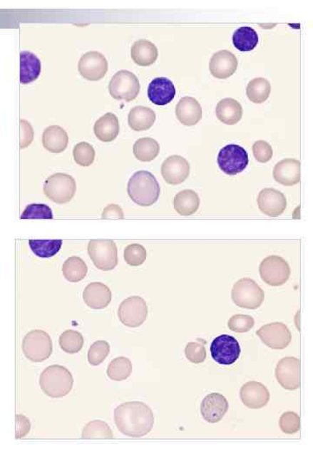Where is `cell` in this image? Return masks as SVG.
<instances>
[{
  "instance_id": "cell-41",
  "label": "cell",
  "mask_w": 313,
  "mask_h": 469,
  "mask_svg": "<svg viewBox=\"0 0 313 469\" xmlns=\"http://www.w3.org/2000/svg\"><path fill=\"white\" fill-rule=\"evenodd\" d=\"M146 258H148V252L141 244H130L125 249L124 259L126 264L133 267H138L144 264Z\"/></svg>"
},
{
  "instance_id": "cell-50",
  "label": "cell",
  "mask_w": 313,
  "mask_h": 469,
  "mask_svg": "<svg viewBox=\"0 0 313 469\" xmlns=\"http://www.w3.org/2000/svg\"><path fill=\"white\" fill-rule=\"evenodd\" d=\"M24 126V131H25V135L22 137L21 141V148H26V147L29 146L31 143L34 140V130L31 128V126L29 125V123L22 121Z\"/></svg>"
},
{
  "instance_id": "cell-48",
  "label": "cell",
  "mask_w": 313,
  "mask_h": 469,
  "mask_svg": "<svg viewBox=\"0 0 313 469\" xmlns=\"http://www.w3.org/2000/svg\"><path fill=\"white\" fill-rule=\"evenodd\" d=\"M31 431L30 420L23 415L16 416V439H21Z\"/></svg>"
},
{
  "instance_id": "cell-14",
  "label": "cell",
  "mask_w": 313,
  "mask_h": 469,
  "mask_svg": "<svg viewBox=\"0 0 313 469\" xmlns=\"http://www.w3.org/2000/svg\"><path fill=\"white\" fill-rule=\"evenodd\" d=\"M78 68L79 73L86 81H98L108 71V62L105 56L98 51H89L79 59Z\"/></svg>"
},
{
  "instance_id": "cell-3",
  "label": "cell",
  "mask_w": 313,
  "mask_h": 469,
  "mask_svg": "<svg viewBox=\"0 0 313 469\" xmlns=\"http://www.w3.org/2000/svg\"><path fill=\"white\" fill-rule=\"evenodd\" d=\"M74 379L68 368L61 365H51L43 369L39 376V386L46 396L62 398L73 391Z\"/></svg>"
},
{
  "instance_id": "cell-46",
  "label": "cell",
  "mask_w": 313,
  "mask_h": 469,
  "mask_svg": "<svg viewBox=\"0 0 313 469\" xmlns=\"http://www.w3.org/2000/svg\"><path fill=\"white\" fill-rule=\"evenodd\" d=\"M186 359L191 363L199 364L204 363L207 359V351L204 344L200 343V341L196 343H189L186 345L185 349Z\"/></svg>"
},
{
  "instance_id": "cell-26",
  "label": "cell",
  "mask_w": 313,
  "mask_h": 469,
  "mask_svg": "<svg viewBox=\"0 0 313 469\" xmlns=\"http://www.w3.org/2000/svg\"><path fill=\"white\" fill-rule=\"evenodd\" d=\"M95 136L101 141L110 143L118 136L120 130V121L116 115L108 113L103 115L94 125Z\"/></svg>"
},
{
  "instance_id": "cell-13",
  "label": "cell",
  "mask_w": 313,
  "mask_h": 469,
  "mask_svg": "<svg viewBox=\"0 0 313 469\" xmlns=\"http://www.w3.org/2000/svg\"><path fill=\"white\" fill-rule=\"evenodd\" d=\"M276 379L284 389L296 391L301 385V364L296 357L281 359L275 369Z\"/></svg>"
},
{
  "instance_id": "cell-35",
  "label": "cell",
  "mask_w": 313,
  "mask_h": 469,
  "mask_svg": "<svg viewBox=\"0 0 313 469\" xmlns=\"http://www.w3.org/2000/svg\"><path fill=\"white\" fill-rule=\"evenodd\" d=\"M271 94V83L265 78H256L247 87V96L255 104H263Z\"/></svg>"
},
{
  "instance_id": "cell-28",
  "label": "cell",
  "mask_w": 313,
  "mask_h": 469,
  "mask_svg": "<svg viewBox=\"0 0 313 469\" xmlns=\"http://www.w3.org/2000/svg\"><path fill=\"white\" fill-rule=\"evenodd\" d=\"M130 57L138 66H150L156 62L158 51L153 43L141 39L133 43L130 49Z\"/></svg>"
},
{
  "instance_id": "cell-34",
  "label": "cell",
  "mask_w": 313,
  "mask_h": 469,
  "mask_svg": "<svg viewBox=\"0 0 313 469\" xmlns=\"http://www.w3.org/2000/svg\"><path fill=\"white\" fill-rule=\"evenodd\" d=\"M62 272L70 283H78L86 277L88 268L82 258L71 257L63 264Z\"/></svg>"
},
{
  "instance_id": "cell-29",
  "label": "cell",
  "mask_w": 313,
  "mask_h": 469,
  "mask_svg": "<svg viewBox=\"0 0 313 469\" xmlns=\"http://www.w3.org/2000/svg\"><path fill=\"white\" fill-rule=\"evenodd\" d=\"M173 205L174 210L180 216H192L200 208V198L194 190H184L174 197Z\"/></svg>"
},
{
  "instance_id": "cell-36",
  "label": "cell",
  "mask_w": 313,
  "mask_h": 469,
  "mask_svg": "<svg viewBox=\"0 0 313 469\" xmlns=\"http://www.w3.org/2000/svg\"><path fill=\"white\" fill-rule=\"evenodd\" d=\"M132 371V361L128 357L118 356L111 361L108 368H107L106 373L109 379L120 381L128 379Z\"/></svg>"
},
{
  "instance_id": "cell-15",
  "label": "cell",
  "mask_w": 313,
  "mask_h": 469,
  "mask_svg": "<svg viewBox=\"0 0 313 469\" xmlns=\"http://www.w3.org/2000/svg\"><path fill=\"white\" fill-rule=\"evenodd\" d=\"M257 336L267 347L273 349H284L292 341L290 329L279 321L262 326L257 331Z\"/></svg>"
},
{
  "instance_id": "cell-12",
  "label": "cell",
  "mask_w": 313,
  "mask_h": 469,
  "mask_svg": "<svg viewBox=\"0 0 313 469\" xmlns=\"http://www.w3.org/2000/svg\"><path fill=\"white\" fill-rule=\"evenodd\" d=\"M240 354V345L235 337L221 335L212 341L211 355L212 359L220 365L235 364Z\"/></svg>"
},
{
  "instance_id": "cell-42",
  "label": "cell",
  "mask_w": 313,
  "mask_h": 469,
  "mask_svg": "<svg viewBox=\"0 0 313 469\" xmlns=\"http://www.w3.org/2000/svg\"><path fill=\"white\" fill-rule=\"evenodd\" d=\"M53 210L48 205L31 204L26 206L21 215V220H53Z\"/></svg>"
},
{
  "instance_id": "cell-10",
  "label": "cell",
  "mask_w": 313,
  "mask_h": 469,
  "mask_svg": "<svg viewBox=\"0 0 313 469\" xmlns=\"http://www.w3.org/2000/svg\"><path fill=\"white\" fill-rule=\"evenodd\" d=\"M260 274L265 284L279 287L290 278L291 268L283 257L269 256L260 262Z\"/></svg>"
},
{
  "instance_id": "cell-39",
  "label": "cell",
  "mask_w": 313,
  "mask_h": 469,
  "mask_svg": "<svg viewBox=\"0 0 313 469\" xmlns=\"http://www.w3.org/2000/svg\"><path fill=\"white\" fill-rule=\"evenodd\" d=\"M85 340L82 334L73 329H67L59 336L58 344L63 351L67 354H77L81 351Z\"/></svg>"
},
{
  "instance_id": "cell-32",
  "label": "cell",
  "mask_w": 313,
  "mask_h": 469,
  "mask_svg": "<svg viewBox=\"0 0 313 469\" xmlns=\"http://www.w3.org/2000/svg\"><path fill=\"white\" fill-rule=\"evenodd\" d=\"M232 43L235 48L243 53L255 50L259 43V35L253 28L242 26L232 35Z\"/></svg>"
},
{
  "instance_id": "cell-44",
  "label": "cell",
  "mask_w": 313,
  "mask_h": 469,
  "mask_svg": "<svg viewBox=\"0 0 313 469\" xmlns=\"http://www.w3.org/2000/svg\"><path fill=\"white\" fill-rule=\"evenodd\" d=\"M255 324V321L252 316L242 315V314L232 316L228 321V328L236 333L248 332L251 331Z\"/></svg>"
},
{
  "instance_id": "cell-19",
  "label": "cell",
  "mask_w": 313,
  "mask_h": 469,
  "mask_svg": "<svg viewBox=\"0 0 313 469\" xmlns=\"http://www.w3.org/2000/svg\"><path fill=\"white\" fill-rule=\"evenodd\" d=\"M229 403L227 398L219 393H212L205 397L200 405V413L209 423H219L227 414Z\"/></svg>"
},
{
  "instance_id": "cell-24",
  "label": "cell",
  "mask_w": 313,
  "mask_h": 469,
  "mask_svg": "<svg viewBox=\"0 0 313 469\" xmlns=\"http://www.w3.org/2000/svg\"><path fill=\"white\" fill-rule=\"evenodd\" d=\"M176 117L182 125H196L203 117V110L200 102L192 97L182 98L176 106Z\"/></svg>"
},
{
  "instance_id": "cell-17",
  "label": "cell",
  "mask_w": 313,
  "mask_h": 469,
  "mask_svg": "<svg viewBox=\"0 0 313 469\" xmlns=\"http://www.w3.org/2000/svg\"><path fill=\"white\" fill-rule=\"evenodd\" d=\"M257 202L260 212L271 217L281 216L287 207V197L279 190L273 188L261 190Z\"/></svg>"
},
{
  "instance_id": "cell-9",
  "label": "cell",
  "mask_w": 313,
  "mask_h": 469,
  "mask_svg": "<svg viewBox=\"0 0 313 469\" xmlns=\"http://www.w3.org/2000/svg\"><path fill=\"white\" fill-rule=\"evenodd\" d=\"M248 164V153L239 145H227L223 147L217 155V165L221 172L228 176H235L243 172Z\"/></svg>"
},
{
  "instance_id": "cell-25",
  "label": "cell",
  "mask_w": 313,
  "mask_h": 469,
  "mask_svg": "<svg viewBox=\"0 0 313 469\" xmlns=\"http://www.w3.org/2000/svg\"><path fill=\"white\" fill-rule=\"evenodd\" d=\"M42 142L43 148L51 153H61L68 146L69 137L66 130L58 125L47 127L43 130Z\"/></svg>"
},
{
  "instance_id": "cell-8",
  "label": "cell",
  "mask_w": 313,
  "mask_h": 469,
  "mask_svg": "<svg viewBox=\"0 0 313 469\" xmlns=\"http://www.w3.org/2000/svg\"><path fill=\"white\" fill-rule=\"evenodd\" d=\"M108 89L111 96L116 100L132 102L140 94V83L135 74L121 70L111 79Z\"/></svg>"
},
{
  "instance_id": "cell-45",
  "label": "cell",
  "mask_w": 313,
  "mask_h": 469,
  "mask_svg": "<svg viewBox=\"0 0 313 469\" xmlns=\"http://www.w3.org/2000/svg\"><path fill=\"white\" fill-rule=\"evenodd\" d=\"M279 427L284 434L292 435L300 429V417L295 412L288 411L280 416Z\"/></svg>"
},
{
  "instance_id": "cell-1",
  "label": "cell",
  "mask_w": 313,
  "mask_h": 469,
  "mask_svg": "<svg viewBox=\"0 0 313 469\" xmlns=\"http://www.w3.org/2000/svg\"><path fill=\"white\" fill-rule=\"evenodd\" d=\"M152 409L141 401H126L114 411V423L123 435L140 438L148 436L154 425Z\"/></svg>"
},
{
  "instance_id": "cell-23",
  "label": "cell",
  "mask_w": 313,
  "mask_h": 469,
  "mask_svg": "<svg viewBox=\"0 0 313 469\" xmlns=\"http://www.w3.org/2000/svg\"><path fill=\"white\" fill-rule=\"evenodd\" d=\"M112 290L102 283L89 284L83 292L86 304L93 309H106L112 302Z\"/></svg>"
},
{
  "instance_id": "cell-37",
  "label": "cell",
  "mask_w": 313,
  "mask_h": 469,
  "mask_svg": "<svg viewBox=\"0 0 313 469\" xmlns=\"http://www.w3.org/2000/svg\"><path fill=\"white\" fill-rule=\"evenodd\" d=\"M82 439H113V432L109 425L101 420L89 421L83 428Z\"/></svg>"
},
{
  "instance_id": "cell-5",
  "label": "cell",
  "mask_w": 313,
  "mask_h": 469,
  "mask_svg": "<svg viewBox=\"0 0 313 469\" xmlns=\"http://www.w3.org/2000/svg\"><path fill=\"white\" fill-rule=\"evenodd\" d=\"M43 190L50 200L58 205L66 204L76 193V181L68 174H53L46 178Z\"/></svg>"
},
{
  "instance_id": "cell-4",
  "label": "cell",
  "mask_w": 313,
  "mask_h": 469,
  "mask_svg": "<svg viewBox=\"0 0 313 469\" xmlns=\"http://www.w3.org/2000/svg\"><path fill=\"white\" fill-rule=\"evenodd\" d=\"M22 349L27 359L33 363H42L53 354V341L48 333L34 329L24 337Z\"/></svg>"
},
{
  "instance_id": "cell-6",
  "label": "cell",
  "mask_w": 313,
  "mask_h": 469,
  "mask_svg": "<svg viewBox=\"0 0 313 469\" xmlns=\"http://www.w3.org/2000/svg\"><path fill=\"white\" fill-rule=\"evenodd\" d=\"M232 299L240 308L257 309L264 303L265 293L255 280L242 278L233 286Z\"/></svg>"
},
{
  "instance_id": "cell-47",
  "label": "cell",
  "mask_w": 313,
  "mask_h": 469,
  "mask_svg": "<svg viewBox=\"0 0 313 469\" xmlns=\"http://www.w3.org/2000/svg\"><path fill=\"white\" fill-rule=\"evenodd\" d=\"M253 156L257 162L265 164L271 160L273 157V150L268 142L257 140L252 145Z\"/></svg>"
},
{
  "instance_id": "cell-30",
  "label": "cell",
  "mask_w": 313,
  "mask_h": 469,
  "mask_svg": "<svg viewBox=\"0 0 313 469\" xmlns=\"http://www.w3.org/2000/svg\"><path fill=\"white\" fill-rule=\"evenodd\" d=\"M156 121L155 111L145 106H136L128 115L130 128L135 131H145L152 128Z\"/></svg>"
},
{
  "instance_id": "cell-21",
  "label": "cell",
  "mask_w": 313,
  "mask_h": 469,
  "mask_svg": "<svg viewBox=\"0 0 313 469\" xmlns=\"http://www.w3.org/2000/svg\"><path fill=\"white\" fill-rule=\"evenodd\" d=\"M148 98L153 104L160 106L168 105L176 95L175 86L168 78H156L150 83Z\"/></svg>"
},
{
  "instance_id": "cell-22",
  "label": "cell",
  "mask_w": 313,
  "mask_h": 469,
  "mask_svg": "<svg viewBox=\"0 0 313 469\" xmlns=\"http://www.w3.org/2000/svg\"><path fill=\"white\" fill-rule=\"evenodd\" d=\"M301 164L298 159L285 158L273 169V178L284 186H293L300 182Z\"/></svg>"
},
{
  "instance_id": "cell-27",
  "label": "cell",
  "mask_w": 313,
  "mask_h": 469,
  "mask_svg": "<svg viewBox=\"0 0 313 469\" xmlns=\"http://www.w3.org/2000/svg\"><path fill=\"white\" fill-rule=\"evenodd\" d=\"M216 115L217 119L225 125H237L243 117L242 105L231 98L222 99L217 103Z\"/></svg>"
},
{
  "instance_id": "cell-49",
  "label": "cell",
  "mask_w": 313,
  "mask_h": 469,
  "mask_svg": "<svg viewBox=\"0 0 313 469\" xmlns=\"http://www.w3.org/2000/svg\"><path fill=\"white\" fill-rule=\"evenodd\" d=\"M103 220H111V218H116V220H124V212L120 205L112 204L107 205L102 212Z\"/></svg>"
},
{
  "instance_id": "cell-40",
  "label": "cell",
  "mask_w": 313,
  "mask_h": 469,
  "mask_svg": "<svg viewBox=\"0 0 313 469\" xmlns=\"http://www.w3.org/2000/svg\"><path fill=\"white\" fill-rule=\"evenodd\" d=\"M73 158L75 163L78 165L91 166L95 160V150L89 143H78L73 149Z\"/></svg>"
},
{
  "instance_id": "cell-18",
  "label": "cell",
  "mask_w": 313,
  "mask_h": 469,
  "mask_svg": "<svg viewBox=\"0 0 313 469\" xmlns=\"http://www.w3.org/2000/svg\"><path fill=\"white\" fill-rule=\"evenodd\" d=\"M240 399L245 406L252 409L262 408L270 401V392L263 383L251 381L245 383L240 389Z\"/></svg>"
},
{
  "instance_id": "cell-7",
  "label": "cell",
  "mask_w": 313,
  "mask_h": 469,
  "mask_svg": "<svg viewBox=\"0 0 313 469\" xmlns=\"http://www.w3.org/2000/svg\"><path fill=\"white\" fill-rule=\"evenodd\" d=\"M88 254L95 267L103 272H110L118 264V248L112 240L95 239L88 244Z\"/></svg>"
},
{
  "instance_id": "cell-11",
  "label": "cell",
  "mask_w": 313,
  "mask_h": 469,
  "mask_svg": "<svg viewBox=\"0 0 313 469\" xmlns=\"http://www.w3.org/2000/svg\"><path fill=\"white\" fill-rule=\"evenodd\" d=\"M148 316V306L144 298L130 297L122 302L118 309V319L129 328H138Z\"/></svg>"
},
{
  "instance_id": "cell-20",
  "label": "cell",
  "mask_w": 313,
  "mask_h": 469,
  "mask_svg": "<svg viewBox=\"0 0 313 469\" xmlns=\"http://www.w3.org/2000/svg\"><path fill=\"white\" fill-rule=\"evenodd\" d=\"M239 61L232 51L222 50L214 53L210 61V71L214 78L227 79L236 73Z\"/></svg>"
},
{
  "instance_id": "cell-31",
  "label": "cell",
  "mask_w": 313,
  "mask_h": 469,
  "mask_svg": "<svg viewBox=\"0 0 313 469\" xmlns=\"http://www.w3.org/2000/svg\"><path fill=\"white\" fill-rule=\"evenodd\" d=\"M41 73V62L39 58L30 51L21 53V83L29 85L39 77Z\"/></svg>"
},
{
  "instance_id": "cell-2",
  "label": "cell",
  "mask_w": 313,
  "mask_h": 469,
  "mask_svg": "<svg viewBox=\"0 0 313 469\" xmlns=\"http://www.w3.org/2000/svg\"><path fill=\"white\" fill-rule=\"evenodd\" d=\"M130 200L141 207H149L158 200L160 186L155 176L148 170H138L130 177L128 185Z\"/></svg>"
},
{
  "instance_id": "cell-16",
  "label": "cell",
  "mask_w": 313,
  "mask_h": 469,
  "mask_svg": "<svg viewBox=\"0 0 313 469\" xmlns=\"http://www.w3.org/2000/svg\"><path fill=\"white\" fill-rule=\"evenodd\" d=\"M191 166L183 157L173 155L165 159L161 166V174L165 182L171 185H178L188 180Z\"/></svg>"
},
{
  "instance_id": "cell-38",
  "label": "cell",
  "mask_w": 313,
  "mask_h": 469,
  "mask_svg": "<svg viewBox=\"0 0 313 469\" xmlns=\"http://www.w3.org/2000/svg\"><path fill=\"white\" fill-rule=\"evenodd\" d=\"M63 242L53 240H29V246L35 256L41 258H50L56 256L61 249Z\"/></svg>"
},
{
  "instance_id": "cell-33",
  "label": "cell",
  "mask_w": 313,
  "mask_h": 469,
  "mask_svg": "<svg viewBox=\"0 0 313 469\" xmlns=\"http://www.w3.org/2000/svg\"><path fill=\"white\" fill-rule=\"evenodd\" d=\"M160 146L152 138H143L138 139L133 145L134 156L141 162H150L154 160L160 154Z\"/></svg>"
},
{
  "instance_id": "cell-43",
  "label": "cell",
  "mask_w": 313,
  "mask_h": 469,
  "mask_svg": "<svg viewBox=\"0 0 313 469\" xmlns=\"http://www.w3.org/2000/svg\"><path fill=\"white\" fill-rule=\"evenodd\" d=\"M110 353V344L106 341H97L91 346L87 359L93 366L100 365L104 361Z\"/></svg>"
}]
</instances>
